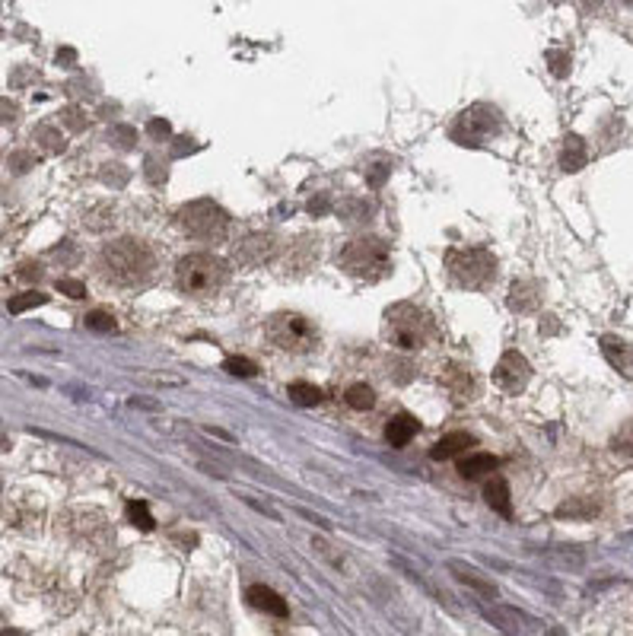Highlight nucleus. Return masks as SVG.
I'll return each instance as SVG.
<instances>
[{
    "mask_svg": "<svg viewBox=\"0 0 633 636\" xmlns=\"http://www.w3.org/2000/svg\"><path fill=\"white\" fill-rule=\"evenodd\" d=\"M99 268L102 277L108 283H118V287H134V283H143L150 274H153L156 262L153 252H150L143 242L137 239H115L102 248L99 254Z\"/></svg>",
    "mask_w": 633,
    "mask_h": 636,
    "instance_id": "nucleus-1",
    "label": "nucleus"
},
{
    "mask_svg": "<svg viewBox=\"0 0 633 636\" xmlns=\"http://www.w3.org/2000/svg\"><path fill=\"white\" fill-rule=\"evenodd\" d=\"M382 335L395 350L411 354V350L427 347V341L433 335V322L430 315L414 306V302H395V306L385 309Z\"/></svg>",
    "mask_w": 633,
    "mask_h": 636,
    "instance_id": "nucleus-2",
    "label": "nucleus"
},
{
    "mask_svg": "<svg viewBox=\"0 0 633 636\" xmlns=\"http://www.w3.org/2000/svg\"><path fill=\"white\" fill-rule=\"evenodd\" d=\"M226 281H229V264L207 252L185 254L176 268L179 290L188 296H214L226 287Z\"/></svg>",
    "mask_w": 633,
    "mask_h": 636,
    "instance_id": "nucleus-3",
    "label": "nucleus"
},
{
    "mask_svg": "<svg viewBox=\"0 0 633 636\" xmlns=\"http://www.w3.org/2000/svg\"><path fill=\"white\" fill-rule=\"evenodd\" d=\"M341 268L347 274L360 277V281H382L391 268V252L382 239H372V235H363V239H353L341 248Z\"/></svg>",
    "mask_w": 633,
    "mask_h": 636,
    "instance_id": "nucleus-4",
    "label": "nucleus"
},
{
    "mask_svg": "<svg viewBox=\"0 0 633 636\" xmlns=\"http://www.w3.org/2000/svg\"><path fill=\"white\" fill-rule=\"evenodd\" d=\"M452 281L465 290H481L497 277V258L487 248H452L445 254Z\"/></svg>",
    "mask_w": 633,
    "mask_h": 636,
    "instance_id": "nucleus-5",
    "label": "nucleus"
},
{
    "mask_svg": "<svg viewBox=\"0 0 633 636\" xmlns=\"http://www.w3.org/2000/svg\"><path fill=\"white\" fill-rule=\"evenodd\" d=\"M268 337L274 347L290 350V354H309L318 347V328L299 312H277L268 322Z\"/></svg>",
    "mask_w": 633,
    "mask_h": 636,
    "instance_id": "nucleus-6",
    "label": "nucleus"
},
{
    "mask_svg": "<svg viewBox=\"0 0 633 636\" xmlns=\"http://www.w3.org/2000/svg\"><path fill=\"white\" fill-rule=\"evenodd\" d=\"M179 226H182L188 235H195V239L214 242V239H223V235H226L229 214L220 207V204L201 198V201H191L179 210Z\"/></svg>",
    "mask_w": 633,
    "mask_h": 636,
    "instance_id": "nucleus-7",
    "label": "nucleus"
},
{
    "mask_svg": "<svg viewBox=\"0 0 633 636\" xmlns=\"http://www.w3.org/2000/svg\"><path fill=\"white\" fill-rule=\"evenodd\" d=\"M500 131V108L493 106H472L458 115V121L452 124V141L462 143V147H481L484 141H491Z\"/></svg>",
    "mask_w": 633,
    "mask_h": 636,
    "instance_id": "nucleus-8",
    "label": "nucleus"
},
{
    "mask_svg": "<svg viewBox=\"0 0 633 636\" xmlns=\"http://www.w3.org/2000/svg\"><path fill=\"white\" fill-rule=\"evenodd\" d=\"M493 382H497L506 395H519L528 382H532V363H528L519 350H506V354L500 356L497 369H493Z\"/></svg>",
    "mask_w": 633,
    "mask_h": 636,
    "instance_id": "nucleus-9",
    "label": "nucleus"
},
{
    "mask_svg": "<svg viewBox=\"0 0 633 636\" xmlns=\"http://www.w3.org/2000/svg\"><path fill=\"white\" fill-rule=\"evenodd\" d=\"M277 254V239L268 233H255L249 235V239H243L236 245V252H233V258H236L243 268H261L264 262H271Z\"/></svg>",
    "mask_w": 633,
    "mask_h": 636,
    "instance_id": "nucleus-10",
    "label": "nucleus"
},
{
    "mask_svg": "<svg viewBox=\"0 0 633 636\" xmlns=\"http://www.w3.org/2000/svg\"><path fill=\"white\" fill-rule=\"evenodd\" d=\"M443 382H445V389L452 392V398H455L458 404L474 401V398L481 395L478 379H474V373L472 369H465V366H449L445 369V375H443Z\"/></svg>",
    "mask_w": 633,
    "mask_h": 636,
    "instance_id": "nucleus-11",
    "label": "nucleus"
},
{
    "mask_svg": "<svg viewBox=\"0 0 633 636\" xmlns=\"http://www.w3.org/2000/svg\"><path fill=\"white\" fill-rule=\"evenodd\" d=\"M599 344H601L605 360L611 363L618 373L633 375V344L630 341H624V337H618V335H601Z\"/></svg>",
    "mask_w": 633,
    "mask_h": 636,
    "instance_id": "nucleus-12",
    "label": "nucleus"
},
{
    "mask_svg": "<svg viewBox=\"0 0 633 636\" xmlns=\"http://www.w3.org/2000/svg\"><path fill=\"white\" fill-rule=\"evenodd\" d=\"M472 446H474V436L472 433H462V429H458V433H445L443 439H439L436 446L430 449V458H433V462H445V458L462 456V452L472 449Z\"/></svg>",
    "mask_w": 633,
    "mask_h": 636,
    "instance_id": "nucleus-13",
    "label": "nucleus"
},
{
    "mask_svg": "<svg viewBox=\"0 0 633 636\" xmlns=\"http://www.w3.org/2000/svg\"><path fill=\"white\" fill-rule=\"evenodd\" d=\"M417 429H420V423L414 420L411 414H395L385 423V439H389L395 449H401V446H408V442L417 436Z\"/></svg>",
    "mask_w": 633,
    "mask_h": 636,
    "instance_id": "nucleus-14",
    "label": "nucleus"
},
{
    "mask_svg": "<svg viewBox=\"0 0 633 636\" xmlns=\"http://www.w3.org/2000/svg\"><path fill=\"white\" fill-rule=\"evenodd\" d=\"M449 569H452V573H455V579H458V583H465L468 589H474L481 598H491V602H497V598H500L497 585H493V583H487V579H481L478 573H474V569L468 567V563H458V560H452V563H449Z\"/></svg>",
    "mask_w": 633,
    "mask_h": 636,
    "instance_id": "nucleus-15",
    "label": "nucleus"
},
{
    "mask_svg": "<svg viewBox=\"0 0 633 636\" xmlns=\"http://www.w3.org/2000/svg\"><path fill=\"white\" fill-rule=\"evenodd\" d=\"M541 302L538 283L535 281H516L509 290V309L512 312H535Z\"/></svg>",
    "mask_w": 633,
    "mask_h": 636,
    "instance_id": "nucleus-16",
    "label": "nucleus"
},
{
    "mask_svg": "<svg viewBox=\"0 0 633 636\" xmlns=\"http://www.w3.org/2000/svg\"><path fill=\"white\" fill-rule=\"evenodd\" d=\"M249 602L255 604L258 611H264V614H274V617H287V614H290L287 602H283V598L277 595L274 589H268V585H252V589H249Z\"/></svg>",
    "mask_w": 633,
    "mask_h": 636,
    "instance_id": "nucleus-17",
    "label": "nucleus"
},
{
    "mask_svg": "<svg viewBox=\"0 0 633 636\" xmlns=\"http://www.w3.org/2000/svg\"><path fill=\"white\" fill-rule=\"evenodd\" d=\"M484 500L487 506L503 519H512V500H509V487H506L503 477H491L484 487Z\"/></svg>",
    "mask_w": 633,
    "mask_h": 636,
    "instance_id": "nucleus-18",
    "label": "nucleus"
},
{
    "mask_svg": "<svg viewBox=\"0 0 633 636\" xmlns=\"http://www.w3.org/2000/svg\"><path fill=\"white\" fill-rule=\"evenodd\" d=\"M497 468H500V458L491 456V452H474V456H468V458L458 462V475L468 477V481L491 475V471H497Z\"/></svg>",
    "mask_w": 633,
    "mask_h": 636,
    "instance_id": "nucleus-19",
    "label": "nucleus"
},
{
    "mask_svg": "<svg viewBox=\"0 0 633 636\" xmlns=\"http://www.w3.org/2000/svg\"><path fill=\"white\" fill-rule=\"evenodd\" d=\"M586 160H589V153H586L583 137L566 134L564 137V150H560V166H564V172H580V169L586 166Z\"/></svg>",
    "mask_w": 633,
    "mask_h": 636,
    "instance_id": "nucleus-20",
    "label": "nucleus"
},
{
    "mask_svg": "<svg viewBox=\"0 0 633 636\" xmlns=\"http://www.w3.org/2000/svg\"><path fill=\"white\" fill-rule=\"evenodd\" d=\"M601 502L592 500V496H570L566 502L557 506V516L560 519H592L599 516Z\"/></svg>",
    "mask_w": 633,
    "mask_h": 636,
    "instance_id": "nucleus-21",
    "label": "nucleus"
},
{
    "mask_svg": "<svg viewBox=\"0 0 633 636\" xmlns=\"http://www.w3.org/2000/svg\"><path fill=\"white\" fill-rule=\"evenodd\" d=\"M32 141L39 143L45 153H51V156H58V153H64V147H68V141H64V134L58 131V127H51V124H39L32 131Z\"/></svg>",
    "mask_w": 633,
    "mask_h": 636,
    "instance_id": "nucleus-22",
    "label": "nucleus"
},
{
    "mask_svg": "<svg viewBox=\"0 0 633 636\" xmlns=\"http://www.w3.org/2000/svg\"><path fill=\"white\" fill-rule=\"evenodd\" d=\"M287 395H290V401L299 404V408H316V404L322 401V389L312 385V382H293L290 389H287Z\"/></svg>",
    "mask_w": 633,
    "mask_h": 636,
    "instance_id": "nucleus-23",
    "label": "nucleus"
},
{
    "mask_svg": "<svg viewBox=\"0 0 633 636\" xmlns=\"http://www.w3.org/2000/svg\"><path fill=\"white\" fill-rule=\"evenodd\" d=\"M124 516H128V522L134 525V529L141 531H153L156 529V519L150 516V506L141 500H131L128 506H124Z\"/></svg>",
    "mask_w": 633,
    "mask_h": 636,
    "instance_id": "nucleus-24",
    "label": "nucleus"
},
{
    "mask_svg": "<svg viewBox=\"0 0 633 636\" xmlns=\"http://www.w3.org/2000/svg\"><path fill=\"white\" fill-rule=\"evenodd\" d=\"M611 452L614 456H620V458H633V420H627L624 427L614 433Z\"/></svg>",
    "mask_w": 633,
    "mask_h": 636,
    "instance_id": "nucleus-25",
    "label": "nucleus"
},
{
    "mask_svg": "<svg viewBox=\"0 0 633 636\" xmlns=\"http://www.w3.org/2000/svg\"><path fill=\"white\" fill-rule=\"evenodd\" d=\"M344 398H347V404H351L353 410H370L372 404H376V392H372L370 385H351Z\"/></svg>",
    "mask_w": 633,
    "mask_h": 636,
    "instance_id": "nucleus-26",
    "label": "nucleus"
},
{
    "mask_svg": "<svg viewBox=\"0 0 633 636\" xmlns=\"http://www.w3.org/2000/svg\"><path fill=\"white\" fill-rule=\"evenodd\" d=\"M83 325H87L89 331H99V335H112V331L118 328L115 315L102 312V309H96V312H87V315H83Z\"/></svg>",
    "mask_w": 633,
    "mask_h": 636,
    "instance_id": "nucleus-27",
    "label": "nucleus"
},
{
    "mask_svg": "<svg viewBox=\"0 0 633 636\" xmlns=\"http://www.w3.org/2000/svg\"><path fill=\"white\" fill-rule=\"evenodd\" d=\"M83 223H87L89 229H108L115 223V207L112 204H96V207L83 217Z\"/></svg>",
    "mask_w": 633,
    "mask_h": 636,
    "instance_id": "nucleus-28",
    "label": "nucleus"
},
{
    "mask_svg": "<svg viewBox=\"0 0 633 636\" xmlns=\"http://www.w3.org/2000/svg\"><path fill=\"white\" fill-rule=\"evenodd\" d=\"M45 302H48L45 293H39V290H29V293H20V296H14V300H10V312L23 315V312H29V309H35V306H45Z\"/></svg>",
    "mask_w": 633,
    "mask_h": 636,
    "instance_id": "nucleus-29",
    "label": "nucleus"
},
{
    "mask_svg": "<svg viewBox=\"0 0 633 636\" xmlns=\"http://www.w3.org/2000/svg\"><path fill=\"white\" fill-rule=\"evenodd\" d=\"M223 369H226L229 375H239V379H255L258 375V366L252 360H245V356H226Z\"/></svg>",
    "mask_w": 633,
    "mask_h": 636,
    "instance_id": "nucleus-30",
    "label": "nucleus"
},
{
    "mask_svg": "<svg viewBox=\"0 0 633 636\" xmlns=\"http://www.w3.org/2000/svg\"><path fill=\"white\" fill-rule=\"evenodd\" d=\"M134 141H137V131L131 124H115L108 131V143L118 150H134Z\"/></svg>",
    "mask_w": 633,
    "mask_h": 636,
    "instance_id": "nucleus-31",
    "label": "nucleus"
},
{
    "mask_svg": "<svg viewBox=\"0 0 633 636\" xmlns=\"http://www.w3.org/2000/svg\"><path fill=\"white\" fill-rule=\"evenodd\" d=\"M370 214H372L370 204H366V201H357V198H353V201H347V204L341 207V220H344V223H366V220H370Z\"/></svg>",
    "mask_w": 633,
    "mask_h": 636,
    "instance_id": "nucleus-32",
    "label": "nucleus"
},
{
    "mask_svg": "<svg viewBox=\"0 0 633 636\" xmlns=\"http://www.w3.org/2000/svg\"><path fill=\"white\" fill-rule=\"evenodd\" d=\"M143 175H147L150 185H166L169 169H166V162H162L160 156H147V160H143Z\"/></svg>",
    "mask_w": 633,
    "mask_h": 636,
    "instance_id": "nucleus-33",
    "label": "nucleus"
},
{
    "mask_svg": "<svg viewBox=\"0 0 633 636\" xmlns=\"http://www.w3.org/2000/svg\"><path fill=\"white\" fill-rule=\"evenodd\" d=\"M61 121L70 127V131H74V134H80V131H87V124H89V118H87V115H83L77 106H68V108H64V112H61Z\"/></svg>",
    "mask_w": 633,
    "mask_h": 636,
    "instance_id": "nucleus-34",
    "label": "nucleus"
},
{
    "mask_svg": "<svg viewBox=\"0 0 633 636\" xmlns=\"http://www.w3.org/2000/svg\"><path fill=\"white\" fill-rule=\"evenodd\" d=\"M128 179H131V175H128V169H124L122 162H108V166L102 169V181H106V185H118V188H122V185H128Z\"/></svg>",
    "mask_w": 633,
    "mask_h": 636,
    "instance_id": "nucleus-35",
    "label": "nucleus"
},
{
    "mask_svg": "<svg viewBox=\"0 0 633 636\" xmlns=\"http://www.w3.org/2000/svg\"><path fill=\"white\" fill-rule=\"evenodd\" d=\"M147 134H150V141L162 143V141H169V137H172V124H169L166 118H150L147 121Z\"/></svg>",
    "mask_w": 633,
    "mask_h": 636,
    "instance_id": "nucleus-36",
    "label": "nucleus"
},
{
    "mask_svg": "<svg viewBox=\"0 0 633 636\" xmlns=\"http://www.w3.org/2000/svg\"><path fill=\"white\" fill-rule=\"evenodd\" d=\"M58 287V293H68L70 300H83L87 296V287H83V281H74V277H61V281L54 283Z\"/></svg>",
    "mask_w": 633,
    "mask_h": 636,
    "instance_id": "nucleus-37",
    "label": "nucleus"
},
{
    "mask_svg": "<svg viewBox=\"0 0 633 636\" xmlns=\"http://www.w3.org/2000/svg\"><path fill=\"white\" fill-rule=\"evenodd\" d=\"M35 162H39V156L29 153V150H16V153L10 156V169H14V172H29Z\"/></svg>",
    "mask_w": 633,
    "mask_h": 636,
    "instance_id": "nucleus-38",
    "label": "nucleus"
},
{
    "mask_svg": "<svg viewBox=\"0 0 633 636\" xmlns=\"http://www.w3.org/2000/svg\"><path fill=\"white\" fill-rule=\"evenodd\" d=\"M391 166L389 162H372L370 169H366V181H370V188H382L385 179H389Z\"/></svg>",
    "mask_w": 633,
    "mask_h": 636,
    "instance_id": "nucleus-39",
    "label": "nucleus"
},
{
    "mask_svg": "<svg viewBox=\"0 0 633 636\" xmlns=\"http://www.w3.org/2000/svg\"><path fill=\"white\" fill-rule=\"evenodd\" d=\"M547 64H551V70H554V77H566V64H570V54L566 51H551L547 54Z\"/></svg>",
    "mask_w": 633,
    "mask_h": 636,
    "instance_id": "nucleus-40",
    "label": "nucleus"
},
{
    "mask_svg": "<svg viewBox=\"0 0 633 636\" xmlns=\"http://www.w3.org/2000/svg\"><path fill=\"white\" fill-rule=\"evenodd\" d=\"M16 118H20V106H16L14 99H4V96H0V124H14Z\"/></svg>",
    "mask_w": 633,
    "mask_h": 636,
    "instance_id": "nucleus-41",
    "label": "nucleus"
},
{
    "mask_svg": "<svg viewBox=\"0 0 633 636\" xmlns=\"http://www.w3.org/2000/svg\"><path fill=\"white\" fill-rule=\"evenodd\" d=\"M389 375L398 382H411L414 379V366L411 363H389Z\"/></svg>",
    "mask_w": 633,
    "mask_h": 636,
    "instance_id": "nucleus-42",
    "label": "nucleus"
},
{
    "mask_svg": "<svg viewBox=\"0 0 633 636\" xmlns=\"http://www.w3.org/2000/svg\"><path fill=\"white\" fill-rule=\"evenodd\" d=\"M41 274H45V271H41V264H23V268L16 271V277H20V281H35V283L41 281Z\"/></svg>",
    "mask_w": 633,
    "mask_h": 636,
    "instance_id": "nucleus-43",
    "label": "nucleus"
},
{
    "mask_svg": "<svg viewBox=\"0 0 633 636\" xmlns=\"http://www.w3.org/2000/svg\"><path fill=\"white\" fill-rule=\"evenodd\" d=\"M191 150H197V143L191 141V137H176V141H172V156H185V153H191Z\"/></svg>",
    "mask_w": 633,
    "mask_h": 636,
    "instance_id": "nucleus-44",
    "label": "nucleus"
},
{
    "mask_svg": "<svg viewBox=\"0 0 633 636\" xmlns=\"http://www.w3.org/2000/svg\"><path fill=\"white\" fill-rule=\"evenodd\" d=\"M74 60H77L74 48H61V51H58V64H61V68H74Z\"/></svg>",
    "mask_w": 633,
    "mask_h": 636,
    "instance_id": "nucleus-45",
    "label": "nucleus"
},
{
    "mask_svg": "<svg viewBox=\"0 0 633 636\" xmlns=\"http://www.w3.org/2000/svg\"><path fill=\"white\" fill-rule=\"evenodd\" d=\"M331 207V201H328V198H312V201H309V214H325V210H328Z\"/></svg>",
    "mask_w": 633,
    "mask_h": 636,
    "instance_id": "nucleus-46",
    "label": "nucleus"
},
{
    "mask_svg": "<svg viewBox=\"0 0 633 636\" xmlns=\"http://www.w3.org/2000/svg\"><path fill=\"white\" fill-rule=\"evenodd\" d=\"M112 112H118V106H112V102H108V106H102V118H112Z\"/></svg>",
    "mask_w": 633,
    "mask_h": 636,
    "instance_id": "nucleus-47",
    "label": "nucleus"
},
{
    "mask_svg": "<svg viewBox=\"0 0 633 636\" xmlns=\"http://www.w3.org/2000/svg\"><path fill=\"white\" fill-rule=\"evenodd\" d=\"M207 433H210V436H220V439H233L229 433H223V429H214V427H207Z\"/></svg>",
    "mask_w": 633,
    "mask_h": 636,
    "instance_id": "nucleus-48",
    "label": "nucleus"
},
{
    "mask_svg": "<svg viewBox=\"0 0 633 636\" xmlns=\"http://www.w3.org/2000/svg\"><path fill=\"white\" fill-rule=\"evenodd\" d=\"M0 636H26V633H23V630H14V627H10V630H0Z\"/></svg>",
    "mask_w": 633,
    "mask_h": 636,
    "instance_id": "nucleus-49",
    "label": "nucleus"
}]
</instances>
